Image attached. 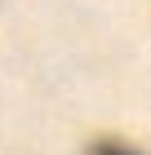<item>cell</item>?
Returning a JSON list of instances; mask_svg holds the SVG:
<instances>
[{
    "label": "cell",
    "instance_id": "6da1fadb",
    "mask_svg": "<svg viewBox=\"0 0 151 155\" xmlns=\"http://www.w3.org/2000/svg\"><path fill=\"white\" fill-rule=\"evenodd\" d=\"M89 155H138V151H133V146H125V142H116V137H102V142H93Z\"/></svg>",
    "mask_w": 151,
    "mask_h": 155
}]
</instances>
